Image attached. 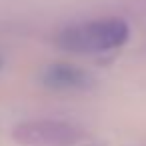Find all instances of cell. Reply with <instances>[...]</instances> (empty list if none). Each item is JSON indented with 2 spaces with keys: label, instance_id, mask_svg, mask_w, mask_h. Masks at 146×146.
Masks as SVG:
<instances>
[{
  "label": "cell",
  "instance_id": "6da1fadb",
  "mask_svg": "<svg viewBox=\"0 0 146 146\" xmlns=\"http://www.w3.org/2000/svg\"><path fill=\"white\" fill-rule=\"evenodd\" d=\"M130 38V26L122 18H96L76 22L62 28L54 42L60 50L70 54H106L124 46Z\"/></svg>",
  "mask_w": 146,
  "mask_h": 146
},
{
  "label": "cell",
  "instance_id": "7a4b0ae2",
  "mask_svg": "<svg viewBox=\"0 0 146 146\" xmlns=\"http://www.w3.org/2000/svg\"><path fill=\"white\" fill-rule=\"evenodd\" d=\"M14 142L20 146H76L84 138V130L76 124L52 118L26 120L12 130Z\"/></svg>",
  "mask_w": 146,
  "mask_h": 146
},
{
  "label": "cell",
  "instance_id": "3957f363",
  "mask_svg": "<svg viewBox=\"0 0 146 146\" xmlns=\"http://www.w3.org/2000/svg\"><path fill=\"white\" fill-rule=\"evenodd\" d=\"M38 82L44 88L56 92H80L92 86V76L80 66L68 62H54L40 70Z\"/></svg>",
  "mask_w": 146,
  "mask_h": 146
},
{
  "label": "cell",
  "instance_id": "277c9868",
  "mask_svg": "<svg viewBox=\"0 0 146 146\" xmlns=\"http://www.w3.org/2000/svg\"><path fill=\"white\" fill-rule=\"evenodd\" d=\"M4 68V58H2V54H0V70Z\"/></svg>",
  "mask_w": 146,
  "mask_h": 146
}]
</instances>
